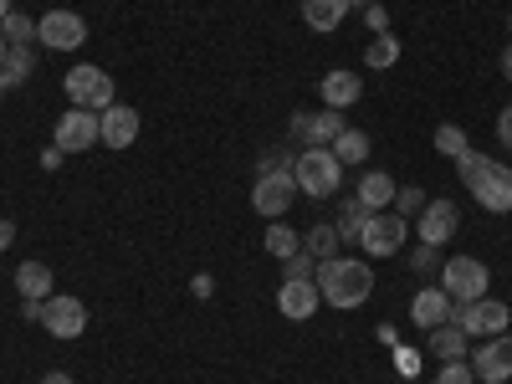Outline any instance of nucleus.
<instances>
[{
	"mask_svg": "<svg viewBox=\"0 0 512 384\" xmlns=\"http://www.w3.org/2000/svg\"><path fill=\"white\" fill-rule=\"evenodd\" d=\"M472 374H477L482 384L512 379V333H492V338H487V344L472 354Z\"/></svg>",
	"mask_w": 512,
	"mask_h": 384,
	"instance_id": "obj_12",
	"label": "nucleus"
},
{
	"mask_svg": "<svg viewBox=\"0 0 512 384\" xmlns=\"http://www.w3.org/2000/svg\"><path fill=\"white\" fill-rule=\"evenodd\" d=\"M36 41L47 52H77L82 41H88V21H82L77 11H47L36 21Z\"/></svg>",
	"mask_w": 512,
	"mask_h": 384,
	"instance_id": "obj_8",
	"label": "nucleus"
},
{
	"mask_svg": "<svg viewBox=\"0 0 512 384\" xmlns=\"http://www.w3.org/2000/svg\"><path fill=\"white\" fill-rule=\"evenodd\" d=\"M62 88H67L72 108H93V113H103V108H113V103H118L113 77H108L103 67H93V62H77V67L62 77Z\"/></svg>",
	"mask_w": 512,
	"mask_h": 384,
	"instance_id": "obj_4",
	"label": "nucleus"
},
{
	"mask_svg": "<svg viewBox=\"0 0 512 384\" xmlns=\"http://www.w3.org/2000/svg\"><path fill=\"white\" fill-rule=\"evenodd\" d=\"M313 282L318 277V262H313V256L308 251H297V256H287V262H282V282Z\"/></svg>",
	"mask_w": 512,
	"mask_h": 384,
	"instance_id": "obj_31",
	"label": "nucleus"
},
{
	"mask_svg": "<svg viewBox=\"0 0 512 384\" xmlns=\"http://www.w3.org/2000/svg\"><path fill=\"white\" fill-rule=\"evenodd\" d=\"M303 195L292 180V169H282V175H256V190H251V205H256V216H267V221H282L292 200Z\"/></svg>",
	"mask_w": 512,
	"mask_h": 384,
	"instance_id": "obj_9",
	"label": "nucleus"
},
{
	"mask_svg": "<svg viewBox=\"0 0 512 384\" xmlns=\"http://www.w3.org/2000/svg\"><path fill=\"white\" fill-rule=\"evenodd\" d=\"M6 52H11V41H6V36H0V62H6Z\"/></svg>",
	"mask_w": 512,
	"mask_h": 384,
	"instance_id": "obj_45",
	"label": "nucleus"
},
{
	"mask_svg": "<svg viewBox=\"0 0 512 384\" xmlns=\"http://www.w3.org/2000/svg\"><path fill=\"white\" fill-rule=\"evenodd\" d=\"M456 236V205L451 200H425L420 210V241L425 246H446Z\"/></svg>",
	"mask_w": 512,
	"mask_h": 384,
	"instance_id": "obj_17",
	"label": "nucleus"
},
{
	"mask_svg": "<svg viewBox=\"0 0 512 384\" xmlns=\"http://www.w3.org/2000/svg\"><path fill=\"white\" fill-rule=\"evenodd\" d=\"M487 262H477V256H451V262H441V292L451 297V303H477V297H487Z\"/></svg>",
	"mask_w": 512,
	"mask_h": 384,
	"instance_id": "obj_5",
	"label": "nucleus"
},
{
	"mask_svg": "<svg viewBox=\"0 0 512 384\" xmlns=\"http://www.w3.org/2000/svg\"><path fill=\"white\" fill-rule=\"evenodd\" d=\"M395 359H400V374H405V379L420 374V354H415V349H395Z\"/></svg>",
	"mask_w": 512,
	"mask_h": 384,
	"instance_id": "obj_36",
	"label": "nucleus"
},
{
	"mask_svg": "<svg viewBox=\"0 0 512 384\" xmlns=\"http://www.w3.org/2000/svg\"><path fill=\"white\" fill-rule=\"evenodd\" d=\"M436 149H441L446 159H461V154L472 149V144H466V134H461L456 123H441V128H436Z\"/></svg>",
	"mask_w": 512,
	"mask_h": 384,
	"instance_id": "obj_30",
	"label": "nucleus"
},
{
	"mask_svg": "<svg viewBox=\"0 0 512 384\" xmlns=\"http://www.w3.org/2000/svg\"><path fill=\"white\" fill-rule=\"evenodd\" d=\"M26 77H31V47H11L6 62H0V82H6V88H21Z\"/></svg>",
	"mask_w": 512,
	"mask_h": 384,
	"instance_id": "obj_28",
	"label": "nucleus"
},
{
	"mask_svg": "<svg viewBox=\"0 0 512 384\" xmlns=\"http://www.w3.org/2000/svg\"><path fill=\"white\" fill-rule=\"evenodd\" d=\"M190 292H195V297H210V292H216V282H210V277H205V272H200V277H195V282H190Z\"/></svg>",
	"mask_w": 512,
	"mask_h": 384,
	"instance_id": "obj_39",
	"label": "nucleus"
},
{
	"mask_svg": "<svg viewBox=\"0 0 512 384\" xmlns=\"http://www.w3.org/2000/svg\"><path fill=\"white\" fill-rule=\"evenodd\" d=\"M318 303H323V292H318V282H282L277 287V308H282V318H292V323H303V318H313L318 313Z\"/></svg>",
	"mask_w": 512,
	"mask_h": 384,
	"instance_id": "obj_15",
	"label": "nucleus"
},
{
	"mask_svg": "<svg viewBox=\"0 0 512 384\" xmlns=\"http://www.w3.org/2000/svg\"><path fill=\"white\" fill-rule=\"evenodd\" d=\"M344 16H349V0H303V21L313 31H338Z\"/></svg>",
	"mask_w": 512,
	"mask_h": 384,
	"instance_id": "obj_21",
	"label": "nucleus"
},
{
	"mask_svg": "<svg viewBox=\"0 0 512 384\" xmlns=\"http://www.w3.org/2000/svg\"><path fill=\"white\" fill-rule=\"evenodd\" d=\"M497 139L512 149V103H507V108H502V118H497Z\"/></svg>",
	"mask_w": 512,
	"mask_h": 384,
	"instance_id": "obj_38",
	"label": "nucleus"
},
{
	"mask_svg": "<svg viewBox=\"0 0 512 384\" xmlns=\"http://www.w3.org/2000/svg\"><path fill=\"white\" fill-rule=\"evenodd\" d=\"M0 36H6L11 47H31V41H36V21L21 16V11H11L6 21H0Z\"/></svg>",
	"mask_w": 512,
	"mask_h": 384,
	"instance_id": "obj_29",
	"label": "nucleus"
},
{
	"mask_svg": "<svg viewBox=\"0 0 512 384\" xmlns=\"http://www.w3.org/2000/svg\"><path fill=\"white\" fill-rule=\"evenodd\" d=\"M52 144H57L62 154H82V149L103 144V139H98V113H93V108H72V113H62Z\"/></svg>",
	"mask_w": 512,
	"mask_h": 384,
	"instance_id": "obj_10",
	"label": "nucleus"
},
{
	"mask_svg": "<svg viewBox=\"0 0 512 384\" xmlns=\"http://www.w3.org/2000/svg\"><path fill=\"white\" fill-rule=\"evenodd\" d=\"M267 251L277 256V262H287V256L303 251V236H297L292 226H282V221H272V226H267Z\"/></svg>",
	"mask_w": 512,
	"mask_h": 384,
	"instance_id": "obj_27",
	"label": "nucleus"
},
{
	"mask_svg": "<svg viewBox=\"0 0 512 384\" xmlns=\"http://www.w3.org/2000/svg\"><path fill=\"white\" fill-rule=\"evenodd\" d=\"M338 246H344V241H338V226H313L308 236H303V251L313 256V262H333V256H338Z\"/></svg>",
	"mask_w": 512,
	"mask_h": 384,
	"instance_id": "obj_24",
	"label": "nucleus"
},
{
	"mask_svg": "<svg viewBox=\"0 0 512 384\" xmlns=\"http://www.w3.org/2000/svg\"><path fill=\"white\" fill-rule=\"evenodd\" d=\"M364 221H369V205H364L359 195H349V200H344V210H338V241H359Z\"/></svg>",
	"mask_w": 512,
	"mask_h": 384,
	"instance_id": "obj_25",
	"label": "nucleus"
},
{
	"mask_svg": "<svg viewBox=\"0 0 512 384\" xmlns=\"http://www.w3.org/2000/svg\"><path fill=\"white\" fill-rule=\"evenodd\" d=\"M456 169H461L466 195H477L482 210H492V216H507V210H512V169H507L502 159L466 149V154L456 159Z\"/></svg>",
	"mask_w": 512,
	"mask_h": 384,
	"instance_id": "obj_1",
	"label": "nucleus"
},
{
	"mask_svg": "<svg viewBox=\"0 0 512 384\" xmlns=\"http://www.w3.org/2000/svg\"><path fill=\"white\" fill-rule=\"evenodd\" d=\"M41 384H72V374H62V369H52L47 379H41Z\"/></svg>",
	"mask_w": 512,
	"mask_h": 384,
	"instance_id": "obj_42",
	"label": "nucleus"
},
{
	"mask_svg": "<svg viewBox=\"0 0 512 384\" xmlns=\"http://www.w3.org/2000/svg\"><path fill=\"white\" fill-rule=\"evenodd\" d=\"M502 77H507V82H512V47H507V52H502Z\"/></svg>",
	"mask_w": 512,
	"mask_h": 384,
	"instance_id": "obj_43",
	"label": "nucleus"
},
{
	"mask_svg": "<svg viewBox=\"0 0 512 384\" xmlns=\"http://www.w3.org/2000/svg\"><path fill=\"white\" fill-rule=\"evenodd\" d=\"M507 303L497 297H477V303H456L451 308V323L466 333V338H492V333H507Z\"/></svg>",
	"mask_w": 512,
	"mask_h": 384,
	"instance_id": "obj_7",
	"label": "nucleus"
},
{
	"mask_svg": "<svg viewBox=\"0 0 512 384\" xmlns=\"http://www.w3.org/2000/svg\"><path fill=\"white\" fill-rule=\"evenodd\" d=\"M292 180L313 200H333L338 185H344V164H338V154L328 144H308L303 154H292Z\"/></svg>",
	"mask_w": 512,
	"mask_h": 384,
	"instance_id": "obj_3",
	"label": "nucleus"
},
{
	"mask_svg": "<svg viewBox=\"0 0 512 384\" xmlns=\"http://www.w3.org/2000/svg\"><path fill=\"white\" fill-rule=\"evenodd\" d=\"M354 6H364V11H369V6H379V0H349V11H354Z\"/></svg>",
	"mask_w": 512,
	"mask_h": 384,
	"instance_id": "obj_44",
	"label": "nucleus"
},
{
	"mask_svg": "<svg viewBox=\"0 0 512 384\" xmlns=\"http://www.w3.org/2000/svg\"><path fill=\"white\" fill-rule=\"evenodd\" d=\"M405 236H410L405 216H395V210H369V221L359 231V246H364V256H400Z\"/></svg>",
	"mask_w": 512,
	"mask_h": 384,
	"instance_id": "obj_6",
	"label": "nucleus"
},
{
	"mask_svg": "<svg viewBox=\"0 0 512 384\" xmlns=\"http://www.w3.org/2000/svg\"><path fill=\"white\" fill-rule=\"evenodd\" d=\"M364 21H369V31L379 36V31H390V16H384V6H369L364 11Z\"/></svg>",
	"mask_w": 512,
	"mask_h": 384,
	"instance_id": "obj_37",
	"label": "nucleus"
},
{
	"mask_svg": "<svg viewBox=\"0 0 512 384\" xmlns=\"http://www.w3.org/2000/svg\"><path fill=\"white\" fill-rule=\"evenodd\" d=\"M318 292L323 303L333 308H364L369 292H374V272L369 262H359V256H333V262H318Z\"/></svg>",
	"mask_w": 512,
	"mask_h": 384,
	"instance_id": "obj_2",
	"label": "nucleus"
},
{
	"mask_svg": "<svg viewBox=\"0 0 512 384\" xmlns=\"http://www.w3.org/2000/svg\"><path fill=\"white\" fill-rule=\"evenodd\" d=\"M451 308H456V303H451V297H446L441 287H420V292L410 297V323L431 333V328L451 323Z\"/></svg>",
	"mask_w": 512,
	"mask_h": 384,
	"instance_id": "obj_16",
	"label": "nucleus"
},
{
	"mask_svg": "<svg viewBox=\"0 0 512 384\" xmlns=\"http://www.w3.org/2000/svg\"><path fill=\"white\" fill-rule=\"evenodd\" d=\"M318 93H323V103H328V108L344 113L349 103H359V98H364V77H359V72H349V67H333V72L318 82Z\"/></svg>",
	"mask_w": 512,
	"mask_h": 384,
	"instance_id": "obj_18",
	"label": "nucleus"
},
{
	"mask_svg": "<svg viewBox=\"0 0 512 384\" xmlns=\"http://www.w3.org/2000/svg\"><path fill=\"white\" fill-rule=\"evenodd\" d=\"M16 287H21V297L47 303V297H52V267H47V262H21V267H16Z\"/></svg>",
	"mask_w": 512,
	"mask_h": 384,
	"instance_id": "obj_19",
	"label": "nucleus"
},
{
	"mask_svg": "<svg viewBox=\"0 0 512 384\" xmlns=\"http://www.w3.org/2000/svg\"><path fill=\"white\" fill-rule=\"evenodd\" d=\"M395 190H400V185L384 175V169H369V175L359 180V200H364L369 210H390V205H395Z\"/></svg>",
	"mask_w": 512,
	"mask_h": 384,
	"instance_id": "obj_20",
	"label": "nucleus"
},
{
	"mask_svg": "<svg viewBox=\"0 0 512 384\" xmlns=\"http://www.w3.org/2000/svg\"><path fill=\"white\" fill-rule=\"evenodd\" d=\"M282 169H292V159H287L282 149H267L262 164H256V175H282Z\"/></svg>",
	"mask_w": 512,
	"mask_h": 384,
	"instance_id": "obj_35",
	"label": "nucleus"
},
{
	"mask_svg": "<svg viewBox=\"0 0 512 384\" xmlns=\"http://www.w3.org/2000/svg\"><path fill=\"white\" fill-rule=\"evenodd\" d=\"M98 139H103L108 149H128V144L139 139V113L128 108V103L103 108V113H98Z\"/></svg>",
	"mask_w": 512,
	"mask_h": 384,
	"instance_id": "obj_13",
	"label": "nucleus"
},
{
	"mask_svg": "<svg viewBox=\"0 0 512 384\" xmlns=\"http://www.w3.org/2000/svg\"><path fill=\"white\" fill-rule=\"evenodd\" d=\"M436 251H441V246H425V241H420V246L410 251V267H415V272H436V267H441Z\"/></svg>",
	"mask_w": 512,
	"mask_h": 384,
	"instance_id": "obj_34",
	"label": "nucleus"
},
{
	"mask_svg": "<svg viewBox=\"0 0 512 384\" xmlns=\"http://www.w3.org/2000/svg\"><path fill=\"white\" fill-rule=\"evenodd\" d=\"M52 338H82L88 328V308H82V297H67V292H52L47 297V318H41Z\"/></svg>",
	"mask_w": 512,
	"mask_h": 384,
	"instance_id": "obj_11",
	"label": "nucleus"
},
{
	"mask_svg": "<svg viewBox=\"0 0 512 384\" xmlns=\"http://www.w3.org/2000/svg\"><path fill=\"white\" fill-rule=\"evenodd\" d=\"M11 241H16V226H11V221H0V251H6Z\"/></svg>",
	"mask_w": 512,
	"mask_h": 384,
	"instance_id": "obj_41",
	"label": "nucleus"
},
{
	"mask_svg": "<svg viewBox=\"0 0 512 384\" xmlns=\"http://www.w3.org/2000/svg\"><path fill=\"white\" fill-rule=\"evenodd\" d=\"M405 384H415V379H405Z\"/></svg>",
	"mask_w": 512,
	"mask_h": 384,
	"instance_id": "obj_48",
	"label": "nucleus"
},
{
	"mask_svg": "<svg viewBox=\"0 0 512 384\" xmlns=\"http://www.w3.org/2000/svg\"><path fill=\"white\" fill-rule=\"evenodd\" d=\"M431 354H436L441 364H451V359H466V333H461L456 323H441V328H431Z\"/></svg>",
	"mask_w": 512,
	"mask_h": 384,
	"instance_id": "obj_22",
	"label": "nucleus"
},
{
	"mask_svg": "<svg viewBox=\"0 0 512 384\" xmlns=\"http://www.w3.org/2000/svg\"><path fill=\"white\" fill-rule=\"evenodd\" d=\"M292 134L303 144H333L344 134V113L338 108H323V113H292Z\"/></svg>",
	"mask_w": 512,
	"mask_h": 384,
	"instance_id": "obj_14",
	"label": "nucleus"
},
{
	"mask_svg": "<svg viewBox=\"0 0 512 384\" xmlns=\"http://www.w3.org/2000/svg\"><path fill=\"white\" fill-rule=\"evenodd\" d=\"M364 62H369L374 72H384V67H395V62H400V41H395L390 31H379V36L369 41V47H364Z\"/></svg>",
	"mask_w": 512,
	"mask_h": 384,
	"instance_id": "obj_26",
	"label": "nucleus"
},
{
	"mask_svg": "<svg viewBox=\"0 0 512 384\" xmlns=\"http://www.w3.org/2000/svg\"><path fill=\"white\" fill-rule=\"evenodd\" d=\"M328 149L338 154V164H364L369 159V134H364V128H344Z\"/></svg>",
	"mask_w": 512,
	"mask_h": 384,
	"instance_id": "obj_23",
	"label": "nucleus"
},
{
	"mask_svg": "<svg viewBox=\"0 0 512 384\" xmlns=\"http://www.w3.org/2000/svg\"><path fill=\"white\" fill-rule=\"evenodd\" d=\"M436 384H477V374H472V364H461V359H451V364H441Z\"/></svg>",
	"mask_w": 512,
	"mask_h": 384,
	"instance_id": "obj_33",
	"label": "nucleus"
},
{
	"mask_svg": "<svg viewBox=\"0 0 512 384\" xmlns=\"http://www.w3.org/2000/svg\"><path fill=\"white\" fill-rule=\"evenodd\" d=\"M57 164H62V149H57V144L41 149V169H57Z\"/></svg>",
	"mask_w": 512,
	"mask_h": 384,
	"instance_id": "obj_40",
	"label": "nucleus"
},
{
	"mask_svg": "<svg viewBox=\"0 0 512 384\" xmlns=\"http://www.w3.org/2000/svg\"><path fill=\"white\" fill-rule=\"evenodd\" d=\"M11 16V0H0V21H6Z\"/></svg>",
	"mask_w": 512,
	"mask_h": 384,
	"instance_id": "obj_46",
	"label": "nucleus"
},
{
	"mask_svg": "<svg viewBox=\"0 0 512 384\" xmlns=\"http://www.w3.org/2000/svg\"><path fill=\"white\" fill-rule=\"evenodd\" d=\"M390 210H395V216H405V221H410V216H420V210H425V195H420V185H400Z\"/></svg>",
	"mask_w": 512,
	"mask_h": 384,
	"instance_id": "obj_32",
	"label": "nucleus"
},
{
	"mask_svg": "<svg viewBox=\"0 0 512 384\" xmlns=\"http://www.w3.org/2000/svg\"><path fill=\"white\" fill-rule=\"evenodd\" d=\"M507 31H512V16H507Z\"/></svg>",
	"mask_w": 512,
	"mask_h": 384,
	"instance_id": "obj_47",
	"label": "nucleus"
}]
</instances>
